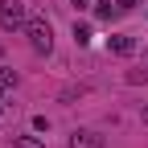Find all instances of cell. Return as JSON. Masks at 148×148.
Listing matches in <instances>:
<instances>
[{
  "label": "cell",
  "instance_id": "10",
  "mask_svg": "<svg viewBox=\"0 0 148 148\" xmlns=\"http://www.w3.org/2000/svg\"><path fill=\"white\" fill-rule=\"evenodd\" d=\"M70 4H74V8H86V4H90V0H70Z\"/></svg>",
  "mask_w": 148,
  "mask_h": 148
},
{
  "label": "cell",
  "instance_id": "1",
  "mask_svg": "<svg viewBox=\"0 0 148 148\" xmlns=\"http://www.w3.org/2000/svg\"><path fill=\"white\" fill-rule=\"evenodd\" d=\"M25 33H29V45H33L37 53H49V45H53V29H49V21L33 16V21L25 25Z\"/></svg>",
  "mask_w": 148,
  "mask_h": 148
},
{
  "label": "cell",
  "instance_id": "13",
  "mask_svg": "<svg viewBox=\"0 0 148 148\" xmlns=\"http://www.w3.org/2000/svg\"><path fill=\"white\" fill-rule=\"evenodd\" d=\"M0 111H4V107H0Z\"/></svg>",
  "mask_w": 148,
  "mask_h": 148
},
{
  "label": "cell",
  "instance_id": "2",
  "mask_svg": "<svg viewBox=\"0 0 148 148\" xmlns=\"http://www.w3.org/2000/svg\"><path fill=\"white\" fill-rule=\"evenodd\" d=\"M29 25V16H25V4L21 0H0V29H25Z\"/></svg>",
  "mask_w": 148,
  "mask_h": 148
},
{
  "label": "cell",
  "instance_id": "8",
  "mask_svg": "<svg viewBox=\"0 0 148 148\" xmlns=\"http://www.w3.org/2000/svg\"><path fill=\"white\" fill-rule=\"evenodd\" d=\"M4 86H16V74L12 70H0V90H4Z\"/></svg>",
  "mask_w": 148,
  "mask_h": 148
},
{
  "label": "cell",
  "instance_id": "5",
  "mask_svg": "<svg viewBox=\"0 0 148 148\" xmlns=\"http://www.w3.org/2000/svg\"><path fill=\"white\" fill-rule=\"evenodd\" d=\"M95 16H99V21H111V16H119V4H111V0H99V4H95Z\"/></svg>",
  "mask_w": 148,
  "mask_h": 148
},
{
  "label": "cell",
  "instance_id": "4",
  "mask_svg": "<svg viewBox=\"0 0 148 148\" xmlns=\"http://www.w3.org/2000/svg\"><path fill=\"white\" fill-rule=\"evenodd\" d=\"M107 49H111V53H119V58H127V53L136 49V41H132V37H123V33H119V37H107Z\"/></svg>",
  "mask_w": 148,
  "mask_h": 148
},
{
  "label": "cell",
  "instance_id": "3",
  "mask_svg": "<svg viewBox=\"0 0 148 148\" xmlns=\"http://www.w3.org/2000/svg\"><path fill=\"white\" fill-rule=\"evenodd\" d=\"M70 148H103V136L99 132H74L70 136Z\"/></svg>",
  "mask_w": 148,
  "mask_h": 148
},
{
  "label": "cell",
  "instance_id": "6",
  "mask_svg": "<svg viewBox=\"0 0 148 148\" xmlns=\"http://www.w3.org/2000/svg\"><path fill=\"white\" fill-rule=\"evenodd\" d=\"M12 148H45V144L37 140V136H16V140H12Z\"/></svg>",
  "mask_w": 148,
  "mask_h": 148
},
{
  "label": "cell",
  "instance_id": "9",
  "mask_svg": "<svg viewBox=\"0 0 148 148\" xmlns=\"http://www.w3.org/2000/svg\"><path fill=\"white\" fill-rule=\"evenodd\" d=\"M115 4H119V12H132V8H136V0H115Z\"/></svg>",
  "mask_w": 148,
  "mask_h": 148
},
{
  "label": "cell",
  "instance_id": "12",
  "mask_svg": "<svg viewBox=\"0 0 148 148\" xmlns=\"http://www.w3.org/2000/svg\"><path fill=\"white\" fill-rule=\"evenodd\" d=\"M0 53H4V45H0Z\"/></svg>",
  "mask_w": 148,
  "mask_h": 148
},
{
  "label": "cell",
  "instance_id": "7",
  "mask_svg": "<svg viewBox=\"0 0 148 148\" xmlns=\"http://www.w3.org/2000/svg\"><path fill=\"white\" fill-rule=\"evenodd\" d=\"M74 41L86 45V41H90V25H74Z\"/></svg>",
  "mask_w": 148,
  "mask_h": 148
},
{
  "label": "cell",
  "instance_id": "11",
  "mask_svg": "<svg viewBox=\"0 0 148 148\" xmlns=\"http://www.w3.org/2000/svg\"><path fill=\"white\" fill-rule=\"evenodd\" d=\"M144 123H148V107H144Z\"/></svg>",
  "mask_w": 148,
  "mask_h": 148
}]
</instances>
